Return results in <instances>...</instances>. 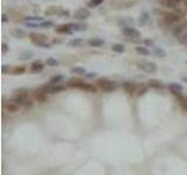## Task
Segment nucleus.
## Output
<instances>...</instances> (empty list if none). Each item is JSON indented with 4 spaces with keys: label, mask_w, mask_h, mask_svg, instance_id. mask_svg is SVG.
I'll list each match as a JSON object with an SVG mask.
<instances>
[{
    "label": "nucleus",
    "mask_w": 187,
    "mask_h": 175,
    "mask_svg": "<svg viewBox=\"0 0 187 175\" xmlns=\"http://www.w3.org/2000/svg\"><path fill=\"white\" fill-rule=\"evenodd\" d=\"M13 92L15 95H20V96H28V90L25 89V88H19V89H15Z\"/></svg>",
    "instance_id": "nucleus-24"
},
{
    "label": "nucleus",
    "mask_w": 187,
    "mask_h": 175,
    "mask_svg": "<svg viewBox=\"0 0 187 175\" xmlns=\"http://www.w3.org/2000/svg\"><path fill=\"white\" fill-rule=\"evenodd\" d=\"M41 47H42V48H47V49H49V48H50V45H49V43H46V42H43V43L41 45Z\"/></svg>",
    "instance_id": "nucleus-39"
},
{
    "label": "nucleus",
    "mask_w": 187,
    "mask_h": 175,
    "mask_svg": "<svg viewBox=\"0 0 187 175\" xmlns=\"http://www.w3.org/2000/svg\"><path fill=\"white\" fill-rule=\"evenodd\" d=\"M145 45H147V46H153V41H151V40H145Z\"/></svg>",
    "instance_id": "nucleus-41"
},
{
    "label": "nucleus",
    "mask_w": 187,
    "mask_h": 175,
    "mask_svg": "<svg viewBox=\"0 0 187 175\" xmlns=\"http://www.w3.org/2000/svg\"><path fill=\"white\" fill-rule=\"evenodd\" d=\"M147 85L150 88H153V89H159V88H163V83L159 81V80H154V78H151L147 82Z\"/></svg>",
    "instance_id": "nucleus-18"
},
{
    "label": "nucleus",
    "mask_w": 187,
    "mask_h": 175,
    "mask_svg": "<svg viewBox=\"0 0 187 175\" xmlns=\"http://www.w3.org/2000/svg\"><path fill=\"white\" fill-rule=\"evenodd\" d=\"M123 89H124V91L128 93L129 96H133L134 93H137V84L133 83V82H125L124 84H123Z\"/></svg>",
    "instance_id": "nucleus-3"
},
{
    "label": "nucleus",
    "mask_w": 187,
    "mask_h": 175,
    "mask_svg": "<svg viewBox=\"0 0 187 175\" xmlns=\"http://www.w3.org/2000/svg\"><path fill=\"white\" fill-rule=\"evenodd\" d=\"M83 43H84V42H83V40H81V39H75V40L70 41L69 46H71V47H81Z\"/></svg>",
    "instance_id": "nucleus-27"
},
{
    "label": "nucleus",
    "mask_w": 187,
    "mask_h": 175,
    "mask_svg": "<svg viewBox=\"0 0 187 175\" xmlns=\"http://www.w3.org/2000/svg\"><path fill=\"white\" fill-rule=\"evenodd\" d=\"M169 90H171V92L173 93L177 98L182 97V95H181L182 87H181L180 84H178V83H171V84H169Z\"/></svg>",
    "instance_id": "nucleus-7"
},
{
    "label": "nucleus",
    "mask_w": 187,
    "mask_h": 175,
    "mask_svg": "<svg viewBox=\"0 0 187 175\" xmlns=\"http://www.w3.org/2000/svg\"><path fill=\"white\" fill-rule=\"evenodd\" d=\"M63 80V76L62 75H58V76H54L50 78V82H49V84H58L60 82Z\"/></svg>",
    "instance_id": "nucleus-26"
},
{
    "label": "nucleus",
    "mask_w": 187,
    "mask_h": 175,
    "mask_svg": "<svg viewBox=\"0 0 187 175\" xmlns=\"http://www.w3.org/2000/svg\"><path fill=\"white\" fill-rule=\"evenodd\" d=\"M27 99H28V96H20V95H15L12 100H13L14 103H17L19 106H23L25 102H26Z\"/></svg>",
    "instance_id": "nucleus-16"
},
{
    "label": "nucleus",
    "mask_w": 187,
    "mask_h": 175,
    "mask_svg": "<svg viewBox=\"0 0 187 175\" xmlns=\"http://www.w3.org/2000/svg\"><path fill=\"white\" fill-rule=\"evenodd\" d=\"M102 2H103V0H91V1L88 2V6L89 7H96V6L101 5Z\"/></svg>",
    "instance_id": "nucleus-32"
},
{
    "label": "nucleus",
    "mask_w": 187,
    "mask_h": 175,
    "mask_svg": "<svg viewBox=\"0 0 187 175\" xmlns=\"http://www.w3.org/2000/svg\"><path fill=\"white\" fill-rule=\"evenodd\" d=\"M1 71H2V72H4V74H5V72H7V71H8V68H7V65H2V68H1Z\"/></svg>",
    "instance_id": "nucleus-40"
},
{
    "label": "nucleus",
    "mask_w": 187,
    "mask_h": 175,
    "mask_svg": "<svg viewBox=\"0 0 187 175\" xmlns=\"http://www.w3.org/2000/svg\"><path fill=\"white\" fill-rule=\"evenodd\" d=\"M43 68H45V65L42 64L41 61H35L32 64V71L33 72H40V71L43 70Z\"/></svg>",
    "instance_id": "nucleus-17"
},
{
    "label": "nucleus",
    "mask_w": 187,
    "mask_h": 175,
    "mask_svg": "<svg viewBox=\"0 0 187 175\" xmlns=\"http://www.w3.org/2000/svg\"><path fill=\"white\" fill-rule=\"evenodd\" d=\"M147 92V87L146 85H140L138 89H137V96H143V95H145Z\"/></svg>",
    "instance_id": "nucleus-29"
},
{
    "label": "nucleus",
    "mask_w": 187,
    "mask_h": 175,
    "mask_svg": "<svg viewBox=\"0 0 187 175\" xmlns=\"http://www.w3.org/2000/svg\"><path fill=\"white\" fill-rule=\"evenodd\" d=\"M96 84H97L99 89H101L102 91H104V92H111V91H113V90L116 89V84H115V83L108 81V80H105V78H99V80H97Z\"/></svg>",
    "instance_id": "nucleus-1"
},
{
    "label": "nucleus",
    "mask_w": 187,
    "mask_h": 175,
    "mask_svg": "<svg viewBox=\"0 0 187 175\" xmlns=\"http://www.w3.org/2000/svg\"><path fill=\"white\" fill-rule=\"evenodd\" d=\"M178 102H179V105L181 106V109L187 111V98H185V97L182 96L180 98H178Z\"/></svg>",
    "instance_id": "nucleus-25"
},
{
    "label": "nucleus",
    "mask_w": 187,
    "mask_h": 175,
    "mask_svg": "<svg viewBox=\"0 0 187 175\" xmlns=\"http://www.w3.org/2000/svg\"><path fill=\"white\" fill-rule=\"evenodd\" d=\"M40 26H41V27H47V28H48V27H52L53 23L48 21V22H42V23L40 25Z\"/></svg>",
    "instance_id": "nucleus-35"
},
{
    "label": "nucleus",
    "mask_w": 187,
    "mask_h": 175,
    "mask_svg": "<svg viewBox=\"0 0 187 175\" xmlns=\"http://www.w3.org/2000/svg\"><path fill=\"white\" fill-rule=\"evenodd\" d=\"M154 55H156L157 57H165V56H166V52H165V50H163L161 48H156V49H154Z\"/></svg>",
    "instance_id": "nucleus-30"
},
{
    "label": "nucleus",
    "mask_w": 187,
    "mask_h": 175,
    "mask_svg": "<svg viewBox=\"0 0 187 175\" xmlns=\"http://www.w3.org/2000/svg\"><path fill=\"white\" fill-rule=\"evenodd\" d=\"M182 81L186 82V83H187V77H182Z\"/></svg>",
    "instance_id": "nucleus-43"
},
{
    "label": "nucleus",
    "mask_w": 187,
    "mask_h": 175,
    "mask_svg": "<svg viewBox=\"0 0 187 175\" xmlns=\"http://www.w3.org/2000/svg\"><path fill=\"white\" fill-rule=\"evenodd\" d=\"M181 15L180 13L178 12H169V13H165L164 14V21L169 25H172V23H177L181 20Z\"/></svg>",
    "instance_id": "nucleus-2"
},
{
    "label": "nucleus",
    "mask_w": 187,
    "mask_h": 175,
    "mask_svg": "<svg viewBox=\"0 0 187 175\" xmlns=\"http://www.w3.org/2000/svg\"><path fill=\"white\" fill-rule=\"evenodd\" d=\"M46 63H47V65H50V67H58V61H56V60H54V58H52V57L47 58Z\"/></svg>",
    "instance_id": "nucleus-31"
},
{
    "label": "nucleus",
    "mask_w": 187,
    "mask_h": 175,
    "mask_svg": "<svg viewBox=\"0 0 187 175\" xmlns=\"http://www.w3.org/2000/svg\"><path fill=\"white\" fill-rule=\"evenodd\" d=\"M139 68L144 70L145 72H156L157 71V65L153 62H141L139 64Z\"/></svg>",
    "instance_id": "nucleus-5"
},
{
    "label": "nucleus",
    "mask_w": 187,
    "mask_h": 175,
    "mask_svg": "<svg viewBox=\"0 0 187 175\" xmlns=\"http://www.w3.org/2000/svg\"><path fill=\"white\" fill-rule=\"evenodd\" d=\"M8 49H10V47L7 46V43L2 42V43H1V52H2V54H5V52H8Z\"/></svg>",
    "instance_id": "nucleus-34"
},
{
    "label": "nucleus",
    "mask_w": 187,
    "mask_h": 175,
    "mask_svg": "<svg viewBox=\"0 0 187 175\" xmlns=\"http://www.w3.org/2000/svg\"><path fill=\"white\" fill-rule=\"evenodd\" d=\"M136 49V52H139V54H141V55H150V50H147L146 48H144V47H136L134 48Z\"/></svg>",
    "instance_id": "nucleus-28"
},
{
    "label": "nucleus",
    "mask_w": 187,
    "mask_h": 175,
    "mask_svg": "<svg viewBox=\"0 0 187 175\" xmlns=\"http://www.w3.org/2000/svg\"><path fill=\"white\" fill-rule=\"evenodd\" d=\"M26 71V68L25 67H15V68H13L12 70V74L13 75H21Z\"/></svg>",
    "instance_id": "nucleus-23"
},
{
    "label": "nucleus",
    "mask_w": 187,
    "mask_h": 175,
    "mask_svg": "<svg viewBox=\"0 0 187 175\" xmlns=\"http://www.w3.org/2000/svg\"><path fill=\"white\" fill-rule=\"evenodd\" d=\"M186 1H187V0H186Z\"/></svg>",
    "instance_id": "nucleus-46"
},
{
    "label": "nucleus",
    "mask_w": 187,
    "mask_h": 175,
    "mask_svg": "<svg viewBox=\"0 0 187 175\" xmlns=\"http://www.w3.org/2000/svg\"><path fill=\"white\" fill-rule=\"evenodd\" d=\"M86 82H83L80 78H73L68 82V87L69 88H76V89H81Z\"/></svg>",
    "instance_id": "nucleus-12"
},
{
    "label": "nucleus",
    "mask_w": 187,
    "mask_h": 175,
    "mask_svg": "<svg viewBox=\"0 0 187 175\" xmlns=\"http://www.w3.org/2000/svg\"><path fill=\"white\" fill-rule=\"evenodd\" d=\"M111 49H112L115 52H125V47L123 46V45H121V43H115V45H112Z\"/></svg>",
    "instance_id": "nucleus-21"
},
{
    "label": "nucleus",
    "mask_w": 187,
    "mask_h": 175,
    "mask_svg": "<svg viewBox=\"0 0 187 175\" xmlns=\"http://www.w3.org/2000/svg\"><path fill=\"white\" fill-rule=\"evenodd\" d=\"M89 17H90V12L86 8H80L74 13V19H76V20H84Z\"/></svg>",
    "instance_id": "nucleus-6"
},
{
    "label": "nucleus",
    "mask_w": 187,
    "mask_h": 175,
    "mask_svg": "<svg viewBox=\"0 0 187 175\" xmlns=\"http://www.w3.org/2000/svg\"><path fill=\"white\" fill-rule=\"evenodd\" d=\"M71 29H73V23H67V25H61V26H58V28H55V30H56V33L64 34V33H69Z\"/></svg>",
    "instance_id": "nucleus-14"
},
{
    "label": "nucleus",
    "mask_w": 187,
    "mask_h": 175,
    "mask_svg": "<svg viewBox=\"0 0 187 175\" xmlns=\"http://www.w3.org/2000/svg\"><path fill=\"white\" fill-rule=\"evenodd\" d=\"M89 46L90 47H94V48H98V47L103 46L104 45V41L101 40V39H90L88 41Z\"/></svg>",
    "instance_id": "nucleus-19"
},
{
    "label": "nucleus",
    "mask_w": 187,
    "mask_h": 175,
    "mask_svg": "<svg viewBox=\"0 0 187 175\" xmlns=\"http://www.w3.org/2000/svg\"><path fill=\"white\" fill-rule=\"evenodd\" d=\"M5 107H6V110L8 111L10 113H15V112L19 110V105H18L17 103H14L13 100L8 102V103H6Z\"/></svg>",
    "instance_id": "nucleus-15"
},
{
    "label": "nucleus",
    "mask_w": 187,
    "mask_h": 175,
    "mask_svg": "<svg viewBox=\"0 0 187 175\" xmlns=\"http://www.w3.org/2000/svg\"><path fill=\"white\" fill-rule=\"evenodd\" d=\"M95 76H96V74H95V72H89V74H87V75H86V77H88V78H94Z\"/></svg>",
    "instance_id": "nucleus-38"
},
{
    "label": "nucleus",
    "mask_w": 187,
    "mask_h": 175,
    "mask_svg": "<svg viewBox=\"0 0 187 175\" xmlns=\"http://www.w3.org/2000/svg\"><path fill=\"white\" fill-rule=\"evenodd\" d=\"M30 57H32V54H30V52H28V54H26V55L21 56V57H20V60H29Z\"/></svg>",
    "instance_id": "nucleus-36"
},
{
    "label": "nucleus",
    "mask_w": 187,
    "mask_h": 175,
    "mask_svg": "<svg viewBox=\"0 0 187 175\" xmlns=\"http://www.w3.org/2000/svg\"><path fill=\"white\" fill-rule=\"evenodd\" d=\"M82 90H86V91H89V92H97V89H96V87H94L93 84H89V83H84L83 84V87L81 88Z\"/></svg>",
    "instance_id": "nucleus-20"
},
{
    "label": "nucleus",
    "mask_w": 187,
    "mask_h": 175,
    "mask_svg": "<svg viewBox=\"0 0 187 175\" xmlns=\"http://www.w3.org/2000/svg\"><path fill=\"white\" fill-rule=\"evenodd\" d=\"M11 34L13 37H15V39H25L26 36H27V33L21 28H17V29H13L11 32Z\"/></svg>",
    "instance_id": "nucleus-13"
},
{
    "label": "nucleus",
    "mask_w": 187,
    "mask_h": 175,
    "mask_svg": "<svg viewBox=\"0 0 187 175\" xmlns=\"http://www.w3.org/2000/svg\"><path fill=\"white\" fill-rule=\"evenodd\" d=\"M73 74H76V75H84L86 74V69L82 68V67H74L70 70Z\"/></svg>",
    "instance_id": "nucleus-22"
},
{
    "label": "nucleus",
    "mask_w": 187,
    "mask_h": 175,
    "mask_svg": "<svg viewBox=\"0 0 187 175\" xmlns=\"http://www.w3.org/2000/svg\"><path fill=\"white\" fill-rule=\"evenodd\" d=\"M62 10H63V8H61V7H58V6H50V7L47 8L45 14H46V15H55V14L60 15V13L62 12Z\"/></svg>",
    "instance_id": "nucleus-10"
},
{
    "label": "nucleus",
    "mask_w": 187,
    "mask_h": 175,
    "mask_svg": "<svg viewBox=\"0 0 187 175\" xmlns=\"http://www.w3.org/2000/svg\"><path fill=\"white\" fill-rule=\"evenodd\" d=\"M29 39L33 41L35 45H39V46H41V45H42V43L46 41V35L32 33V34H29Z\"/></svg>",
    "instance_id": "nucleus-8"
},
{
    "label": "nucleus",
    "mask_w": 187,
    "mask_h": 175,
    "mask_svg": "<svg viewBox=\"0 0 187 175\" xmlns=\"http://www.w3.org/2000/svg\"><path fill=\"white\" fill-rule=\"evenodd\" d=\"M26 20H27V21H35V22H38V21H42L43 19L40 17H27Z\"/></svg>",
    "instance_id": "nucleus-33"
},
{
    "label": "nucleus",
    "mask_w": 187,
    "mask_h": 175,
    "mask_svg": "<svg viewBox=\"0 0 187 175\" xmlns=\"http://www.w3.org/2000/svg\"><path fill=\"white\" fill-rule=\"evenodd\" d=\"M34 97L35 99L38 100V103H45V102H47V93L42 90V89H39V90H36L34 93Z\"/></svg>",
    "instance_id": "nucleus-9"
},
{
    "label": "nucleus",
    "mask_w": 187,
    "mask_h": 175,
    "mask_svg": "<svg viewBox=\"0 0 187 175\" xmlns=\"http://www.w3.org/2000/svg\"><path fill=\"white\" fill-rule=\"evenodd\" d=\"M180 25H181V26H182V28H184V29L187 28V20H185L184 22H181Z\"/></svg>",
    "instance_id": "nucleus-42"
},
{
    "label": "nucleus",
    "mask_w": 187,
    "mask_h": 175,
    "mask_svg": "<svg viewBox=\"0 0 187 175\" xmlns=\"http://www.w3.org/2000/svg\"><path fill=\"white\" fill-rule=\"evenodd\" d=\"M123 34L126 35L128 37H133V39H138L140 37V33L133 27H124L123 28Z\"/></svg>",
    "instance_id": "nucleus-4"
},
{
    "label": "nucleus",
    "mask_w": 187,
    "mask_h": 175,
    "mask_svg": "<svg viewBox=\"0 0 187 175\" xmlns=\"http://www.w3.org/2000/svg\"><path fill=\"white\" fill-rule=\"evenodd\" d=\"M160 4L164 6V7H166V8H169V10H177L178 8V4L175 2L174 0H160Z\"/></svg>",
    "instance_id": "nucleus-11"
},
{
    "label": "nucleus",
    "mask_w": 187,
    "mask_h": 175,
    "mask_svg": "<svg viewBox=\"0 0 187 175\" xmlns=\"http://www.w3.org/2000/svg\"><path fill=\"white\" fill-rule=\"evenodd\" d=\"M177 4H179V2H181V0H174Z\"/></svg>",
    "instance_id": "nucleus-44"
},
{
    "label": "nucleus",
    "mask_w": 187,
    "mask_h": 175,
    "mask_svg": "<svg viewBox=\"0 0 187 175\" xmlns=\"http://www.w3.org/2000/svg\"><path fill=\"white\" fill-rule=\"evenodd\" d=\"M2 19H1V21H2V22H7V21H8V17H7V14H2Z\"/></svg>",
    "instance_id": "nucleus-37"
},
{
    "label": "nucleus",
    "mask_w": 187,
    "mask_h": 175,
    "mask_svg": "<svg viewBox=\"0 0 187 175\" xmlns=\"http://www.w3.org/2000/svg\"><path fill=\"white\" fill-rule=\"evenodd\" d=\"M186 63H187V61H186Z\"/></svg>",
    "instance_id": "nucleus-45"
}]
</instances>
